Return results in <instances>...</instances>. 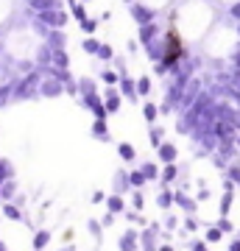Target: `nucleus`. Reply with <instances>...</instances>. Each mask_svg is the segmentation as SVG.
I'll use <instances>...</instances> for the list:
<instances>
[{"label":"nucleus","mask_w":240,"mask_h":251,"mask_svg":"<svg viewBox=\"0 0 240 251\" xmlns=\"http://www.w3.org/2000/svg\"><path fill=\"white\" fill-rule=\"evenodd\" d=\"M162 226H168V232H176L179 234V229H182V218L173 215V212H165V224H162Z\"/></svg>","instance_id":"17"},{"label":"nucleus","mask_w":240,"mask_h":251,"mask_svg":"<svg viewBox=\"0 0 240 251\" xmlns=\"http://www.w3.org/2000/svg\"><path fill=\"white\" fill-rule=\"evenodd\" d=\"M196 198H198V201H201V204H204V201H210V198H213V190L207 187V181H198V193H196Z\"/></svg>","instance_id":"22"},{"label":"nucleus","mask_w":240,"mask_h":251,"mask_svg":"<svg viewBox=\"0 0 240 251\" xmlns=\"http://www.w3.org/2000/svg\"><path fill=\"white\" fill-rule=\"evenodd\" d=\"M84 48H87V53H101V48H104V45H98L95 39H87V42H84Z\"/></svg>","instance_id":"26"},{"label":"nucleus","mask_w":240,"mask_h":251,"mask_svg":"<svg viewBox=\"0 0 240 251\" xmlns=\"http://www.w3.org/2000/svg\"><path fill=\"white\" fill-rule=\"evenodd\" d=\"M140 171L145 173V179H148V181H160L162 179V171H160V165H157V162H142Z\"/></svg>","instance_id":"12"},{"label":"nucleus","mask_w":240,"mask_h":251,"mask_svg":"<svg viewBox=\"0 0 240 251\" xmlns=\"http://www.w3.org/2000/svg\"><path fill=\"white\" fill-rule=\"evenodd\" d=\"M62 243H73V229H64L62 232Z\"/></svg>","instance_id":"35"},{"label":"nucleus","mask_w":240,"mask_h":251,"mask_svg":"<svg viewBox=\"0 0 240 251\" xmlns=\"http://www.w3.org/2000/svg\"><path fill=\"white\" fill-rule=\"evenodd\" d=\"M157 251H176V249H173V243H162V246H160Z\"/></svg>","instance_id":"39"},{"label":"nucleus","mask_w":240,"mask_h":251,"mask_svg":"<svg viewBox=\"0 0 240 251\" xmlns=\"http://www.w3.org/2000/svg\"><path fill=\"white\" fill-rule=\"evenodd\" d=\"M0 251H9V246H6L3 240H0Z\"/></svg>","instance_id":"40"},{"label":"nucleus","mask_w":240,"mask_h":251,"mask_svg":"<svg viewBox=\"0 0 240 251\" xmlns=\"http://www.w3.org/2000/svg\"><path fill=\"white\" fill-rule=\"evenodd\" d=\"M226 251H240V229L232 234V240H229V246H226Z\"/></svg>","instance_id":"25"},{"label":"nucleus","mask_w":240,"mask_h":251,"mask_svg":"<svg viewBox=\"0 0 240 251\" xmlns=\"http://www.w3.org/2000/svg\"><path fill=\"white\" fill-rule=\"evenodd\" d=\"M179 179V165L176 162H170V165H165L162 168V179H160V187H173Z\"/></svg>","instance_id":"5"},{"label":"nucleus","mask_w":240,"mask_h":251,"mask_svg":"<svg viewBox=\"0 0 240 251\" xmlns=\"http://www.w3.org/2000/svg\"><path fill=\"white\" fill-rule=\"evenodd\" d=\"M98 56H104V59H109V56H112V48H109V45H104V48H101V53Z\"/></svg>","instance_id":"37"},{"label":"nucleus","mask_w":240,"mask_h":251,"mask_svg":"<svg viewBox=\"0 0 240 251\" xmlns=\"http://www.w3.org/2000/svg\"><path fill=\"white\" fill-rule=\"evenodd\" d=\"M9 179H14V168H11L9 159H0V184L9 181Z\"/></svg>","instance_id":"18"},{"label":"nucleus","mask_w":240,"mask_h":251,"mask_svg":"<svg viewBox=\"0 0 240 251\" xmlns=\"http://www.w3.org/2000/svg\"><path fill=\"white\" fill-rule=\"evenodd\" d=\"M223 237H226V234H223V232H221V229H218L215 224H210V226L204 229V240L210 243V246H218V243H221Z\"/></svg>","instance_id":"13"},{"label":"nucleus","mask_w":240,"mask_h":251,"mask_svg":"<svg viewBox=\"0 0 240 251\" xmlns=\"http://www.w3.org/2000/svg\"><path fill=\"white\" fill-rule=\"evenodd\" d=\"M162 137H165V128H157V126H154L151 128V143L157 145V148L162 145Z\"/></svg>","instance_id":"24"},{"label":"nucleus","mask_w":240,"mask_h":251,"mask_svg":"<svg viewBox=\"0 0 240 251\" xmlns=\"http://www.w3.org/2000/svg\"><path fill=\"white\" fill-rule=\"evenodd\" d=\"M157 206H160L162 212H173V206H176V190L162 187L160 193H157Z\"/></svg>","instance_id":"3"},{"label":"nucleus","mask_w":240,"mask_h":251,"mask_svg":"<svg viewBox=\"0 0 240 251\" xmlns=\"http://www.w3.org/2000/svg\"><path fill=\"white\" fill-rule=\"evenodd\" d=\"M157 151H160V162H165V165H170V162L179 159V151H176V145L173 143H162Z\"/></svg>","instance_id":"10"},{"label":"nucleus","mask_w":240,"mask_h":251,"mask_svg":"<svg viewBox=\"0 0 240 251\" xmlns=\"http://www.w3.org/2000/svg\"><path fill=\"white\" fill-rule=\"evenodd\" d=\"M176 190V206L185 212V215H198V198H193V196H187V190H182V187H173Z\"/></svg>","instance_id":"2"},{"label":"nucleus","mask_w":240,"mask_h":251,"mask_svg":"<svg viewBox=\"0 0 240 251\" xmlns=\"http://www.w3.org/2000/svg\"><path fill=\"white\" fill-rule=\"evenodd\" d=\"M117 156H120L123 162H134V159H137V151H134V145L120 143V145H117Z\"/></svg>","instance_id":"15"},{"label":"nucleus","mask_w":240,"mask_h":251,"mask_svg":"<svg viewBox=\"0 0 240 251\" xmlns=\"http://www.w3.org/2000/svg\"><path fill=\"white\" fill-rule=\"evenodd\" d=\"M126 209V198L123 196H117V193H112V196L107 198V212H112V215H123Z\"/></svg>","instance_id":"8"},{"label":"nucleus","mask_w":240,"mask_h":251,"mask_svg":"<svg viewBox=\"0 0 240 251\" xmlns=\"http://www.w3.org/2000/svg\"><path fill=\"white\" fill-rule=\"evenodd\" d=\"M132 209H137V212L145 209V193L142 190H132Z\"/></svg>","instance_id":"19"},{"label":"nucleus","mask_w":240,"mask_h":251,"mask_svg":"<svg viewBox=\"0 0 240 251\" xmlns=\"http://www.w3.org/2000/svg\"><path fill=\"white\" fill-rule=\"evenodd\" d=\"M129 190H134L132 181H129V173H126V171H117V173H115V184H112V193H117V196H126Z\"/></svg>","instance_id":"7"},{"label":"nucleus","mask_w":240,"mask_h":251,"mask_svg":"<svg viewBox=\"0 0 240 251\" xmlns=\"http://www.w3.org/2000/svg\"><path fill=\"white\" fill-rule=\"evenodd\" d=\"M104 81H107V84H115V81H117V73L107 70V73H104Z\"/></svg>","instance_id":"33"},{"label":"nucleus","mask_w":240,"mask_h":251,"mask_svg":"<svg viewBox=\"0 0 240 251\" xmlns=\"http://www.w3.org/2000/svg\"><path fill=\"white\" fill-rule=\"evenodd\" d=\"M140 237H142V229L129 226V229H123L120 237H117V249L120 251H140Z\"/></svg>","instance_id":"1"},{"label":"nucleus","mask_w":240,"mask_h":251,"mask_svg":"<svg viewBox=\"0 0 240 251\" xmlns=\"http://www.w3.org/2000/svg\"><path fill=\"white\" fill-rule=\"evenodd\" d=\"M87 229H89V237H92V240L104 243V224H101V221L89 218V221H87Z\"/></svg>","instance_id":"14"},{"label":"nucleus","mask_w":240,"mask_h":251,"mask_svg":"<svg viewBox=\"0 0 240 251\" xmlns=\"http://www.w3.org/2000/svg\"><path fill=\"white\" fill-rule=\"evenodd\" d=\"M215 226H218V229H221L223 234H235V232H238L232 218H218V221H215Z\"/></svg>","instance_id":"20"},{"label":"nucleus","mask_w":240,"mask_h":251,"mask_svg":"<svg viewBox=\"0 0 240 251\" xmlns=\"http://www.w3.org/2000/svg\"><path fill=\"white\" fill-rule=\"evenodd\" d=\"M95 25H98L95 20H84V31H87V34H92V31H95Z\"/></svg>","instance_id":"34"},{"label":"nucleus","mask_w":240,"mask_h":251,"mask_svg":"<svg viewBox=\"0 0 240 251\" xmlns=\"http://www.w3.org/2000/svg\"><path fill=\"white\" fill-rule=\"evenodd\" d=\"M107 193H104V190H95V193H92V204H107Z\"/></svg>","instance_id":"28"},{"label":"nucleus","mask_w":240,"mask_h":251,"mask_svg":"<svg viewBox=\"0 0 240 251\" xmlns=\"http://www.w3.org/2000/svg\"><path fill=\"white\" fill-rule=\"evenodd\" d=\"M226 173H229V179L235 181V184H240V165H232V168H229Z\"/></svg>","instance_id":"30"},{"label":"nucleus","mask_w":240,"mask_h":251,"mask_svg":"<svg viewBox=\"0 0 240 251\" xmlns=\"http://www.w3.org/2000/svg\"><path fill=\"white\" fill-rule=\"evenodd\" d=\"M198 232V218L196 215H185L182 218V229H179V237H190V234Z\"/></svg>","instance_id":"11"},{"label":"nucleus","mask_w":240,"mask_h":251,"mask_svg":"<svg viewBox=\"0 0 240 251\" xmlns=\"http://www.w3.org/2000/svg\"><path fill=\"white\" fill-rule=\"evenodd\" d=\"M62 251H76V249H73V246H64V249Z\"/></svg>","instance_id":"41"},{"label":"nucleus","mask_w":240,"mask_h":251,"mask_svg":"<svg viewBox=\"0 0 240 251\" xmlns=\"http://www.w3.org/2000/svg\"><path fill=\"white\" fill-rule=\"evenodd\" d=\"M51 240H53V232H51V229H36L34 237H31V249H34V251H45L48 246H51Z\"/></svg>","instance_id":"4"},{"label":"nucleus","mask_w":240,"mask_h":251,"mask_svg":"<svg viewBox=\"0 0 240 251\" xmlns=\"http://www.w3.org/2000/svg\"><path fill=\"white\" fill-rule=\"evenodd\" d=\"M129 181H132V187H134V190H142L145 184H148V179H145V173H142L140 168L129 173Z\"/></svg>","instance_id":"16"},{"label":"nucleus","mask_w":240,"mask_h":251,"mask_svg":"<svg viewBox=\"0 0 240 251\" xmlns=\"http://www.w3.org/2000/svg\"><path fill=\"white\" fill-rule=\"evenodd\" d=\"M120 109V98H117L115 92H109V98H107V112H117Z\"/></svg>","instance_id":"23"},{"label":"nucleus","mask_w":240,"mask_h":251,"mask_svg":"<svg viewBox=\"0 0 240 251\" xmlns=\"http://www.w3.org/2000/svg\"><path fill=\"white\" fill-rule=\"evenodd\" d=\"M92 134L98 137V140H104V143H107V140H109V131H107V120H95V126H92Z\"/></svg>","instance_id":"21"},{"label":"nucleus","mask_w":240,"mask_h":251,"mask_svg":"<svg viewBox=\"0 0 240 251\" xmlns=\"http://www.w3.org/2000/svg\"><path fill=\"white\" fill-rule=\"evenodd\" d=\"M0 201H3V198H0Z\"/></svg>","instance_id":"42"},{"label":"nucleus","mask_w":240,"mask_h":251,"mask_svg":"<svg viewBox=\"0 0 240 251\" xmlns=\"http://www.w3.org/2000/svg\"><path fill=\"white\" fill-rule=\"evenodd\" d=\"M145 120H148V123H154V120H157V106H151V103L145 106Z\"/></svg>","instance_id":"32"},{"label":"nucleus","mask_w":240,"mask_h":251,"mask_svg":"<svg viewBox=\"0 0 240 251\" xmlns=\"http://www.w3.org/2000/svg\"><path fill=\"white\" fill-rule=\"evenodd\" d=\"M26 201H28V198H26V196H23V193H20V196H17V198H14V204H17V206H20V209H26Z\"/></svg>","instance_id":"36"},{"label":"nucleus","mask_w":240,"mask_h":251,"mask_svg":"<svg viewBox=\"0 0 240 251\" xmlns=\"http://www.w3.org/2000/svg\"><path fill=\"white\" fill-rule=\"evenodd\" d=\"M17 196H20V184L14 179H9V181L0 184V198H3V201H14ZM3 201H0V204H3Z\"/></svg>","instance_id":"9"},{"label":"nucleus","mask_w":240,"mask_h":251,"mask_svg":"<svg viewBox=\"0 0 240 251\" xmlns=\"http://www.w3.org/2000/svg\"><path fill=\"white\" fill-rule=\"evenodd\" d=\"M101 224H104V229H109V226L117 224V215H112V212H107V215L101 218Z\"/></svg>","instance_id":"27"},{"label":"nucleus","mask_w":240,"mask_h":251,"mask_svg":"<svg viewBox=\"0 0 240 251\" xmlns=\"http://www.w3.org/2000/svg\"><path fill=\"white\" fill-rule=\"evenodd\" d=\"M73 14H76L79 20H84V9H81V6H73Z\"/></svg>","instance_id":"38"},{"label":"nucleus","mask_w":240,"mask_h":251,"mask_svg":"<svg viewBox=\"0 0 240 251\" xmlns=\"http://www.w3.org/2000/svg\"><path fill=\"white\" fill-rule=\"evenodd\" d=\"M190 251H210V243H207V240H196V243H190Z\"/></svg>","instance_id":"29"},{"label":"nucleus","mask_w":240,"mask_h":251,"mask_svg":"<svg viewBox=\"0 0 240 251\" xmlns=\"http://www.w3.org/2000/svg\"><path fill=\"white\" fill-rule=\"evenodd\" d=\"M0 212L9 218V221H26V209H20L14 201H3L0 204Z\"/></svg>","instance_id":"6"},{"label":"nucleus","mask_w":240,"mask_h":251,"mask_svg":"<svg viewBox=\"0 0 240 251\" xmlns=\"http://www.w3.org/2000/svg\"><path fill=\"white\" fill-rule=\"evenodd\" d=\"M148 90H151V84H148V78H140V81H137V92H140V95H145Z\"/></svg>","instance_id":"31"}]
</instances>
